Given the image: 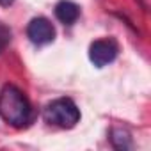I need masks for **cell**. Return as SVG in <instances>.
<instances>
[{
  "instance_id": "obj_5",
  "label": "cell",
  "mask_w": 151,
  "mask_h": 151,
  "mask_svg": "<svg viewBox=\"0 0 151 151\" xmlns=\"http://www.w3.org/2000/svg\"><path fill=\"white\" fill-rule=\"evenodd\" d=\"M55 16H57V20L60 23L73 25L80 16V9L75 2H71V0H60V2L55 6Z\"/></svg>"
},
{
  "instance_id": "obj_3",
  "label": "cell",
  "mask_w": 151,
  "mask_h": 151,
  "mask_svg": "<svg viewBox=\"0 0 151 151\" xmlns=\"http://www.w3.org/2000/svg\"><path fill=\"white\" fill-rule=\"evenodd\" d=\"M117 55V45L112 39H98L89 48V59L94 66L103 68L110 64Z\"/></svg>"
},
{
  "instance_id": "obj_8",
  "label": "cell",
  "mask_w": 151,
  "mask_h": 151,
  "mask_svg": "<svg viewBox=\"0 0 151 151\" xmlns=\"http://www.w3.org/2000/svg\"><path fill=\"white\" fill-rule=\"evenodd\" d=\"M14 2V0H0V6H4V7H7V6H11Z\"/></svg>"
},
{
  "instance_id": "obj_6",
  "label": "cell",
  "mask_w": 151,
  "mask_h": 151,
  "mask_svg": "<svg viewBox=\"0 0 151 151\" xmlns=\"http://www.w3.org/2000/svg\"><path fill=\"white\" fill-rule=\"evenodd\" d=\"M112 142H114V146L119 147V149L130 147V135H128V132H124V130H121V128H116V130L112 132Z\"/></svg>"
},
{
  "instance_id": "obj_4",
  "label": "cell",
  "mask_w": 151,
  "mask_h": 151,
  "mask_svg": "<svg viewBox=\"0 0 151 151\" xmlns=\"http://www.w3.org/2000/svg\"><path fill=\"white\" fill-rule=\"evenodd\" d=\"M27 36L34 45H48L55 37V29H53L50 20H46L43 16H37L29 23Z\"/></svg>"
},
{
  "instance_id": "obj_1",
  "label": "cell",
  "mask_w": 151,
  "mask_h": 151,
  "mask_svg": "<svg viewBox=\"0 0 151 151\" xmlns=\"http://www.w3.org/2000/svg\"><path fill=\"white\" fill-rule=\"evenodd\" d=\"M0 116L13 126H22L30 117V103L14 86H6L0 91Z\"/></svg>"
},
{
  "instance_id": "obj_2",
  "label": "cell",
  "mask_w": 151,
  "mask_h": 151,
  "mask_svg": "<svg viewBox=\"0 0 151 151\" xmlns=\"http://www.w3.org/2000/svg\"><path fill=\"white\" fill-rule=\"evenodd\" d=\"M46 119L60 128H73L80 121V110L77 109L71 100L60 98L48 105L46 109Z\"/></svg>"
},
{
  "instance_id": "obj_7",
  "label": "cell",
  "mask_w": 151,
  "mask_h": 151,
  "mask_svg": "<svg viewBox=\"0 0 151 151\" xmlns=\"http://www.w3.org/2000/svg\"><path fill=\"white\" fill-rule=\"evenodd\" d=\"M9 39H11V32H9V29L4 27V25H0V52H2V50L7 46Z\"/></svg>"
}]
</instances>
